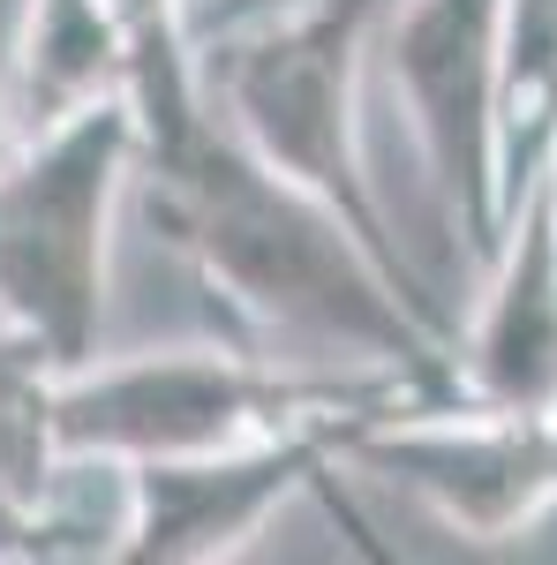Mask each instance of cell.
<instances>
[{"instance_id":"obj_6","label":"cell","mask_w":557,"mask_h":565,"mask_svg":"<svg viewBox=\"0 0 557 565\" xmlns=\"http://www.w3.org/2000/svg\"><path fill=\"white\" fill-rule=\"evenodd\" d=\"M346 468L399 482L452 535L505 543L557 513V415L482 407L468 392H429V399L354 423Z\"/></svg>"},{"instance_id":"obj_11","label":"cell","mask_w":557,"mask_h":565,"mask_svg":"<svg viewBox=\"0 0 557 565\" xmlns=\"http://www.w3.org/2000/svg\"><path fill=\"white\" fill-rule=\"evenodd\" d=\"M543 196H550V218H557V143H550V159H543Z\"/></svg>"},{"instance_id":"obj_8","label":"cell","mask_w":557,"mask_h":565,"mask_svg":"<svg viewBox=\"0 0 557 565\" xmlns=\"http://www.w3.org/2000/svg\"><path fill=\"white\" fill-rule=\"evenodd\" d=\"M452 385L482 407L557 415V218L543 174L513 196L482 264V302L452 340Z\"/></svg>"},{"instance_id":"obj_9","label":"cell","mask_w":557,"mask_h":565,"mask_svg":"<svg viewBox=\"0 0 557 565\" xmlns=\"http://www.w3.org/2000/svg\"><path fill=\"white\" fill-rule=\"evenodd\" d=\"M129 68L136 31L114 0H23L15 45H8V90L31 114V129L84 98L129 90Z\"/></svg>"},{"instance_id":"obj_7","label":"cell","mask_w":557,"mask_h":565,"mask_svg":"<svg viewBox=\"0 0 557 565\" xmlns=\"http://www.w3.org/2000/svg\"><path fill=\"white\" fill-rule=\"evenodd\" d=\"M346 430L354 423H301L279 437H249L226 452H189V460H143L136 476V527L129 565H218L242 558L271 513L294 498H332L346 468Z\"/></svg>"},{"instance_id":"obj_4","label":"cell","mask_w":557,"mask_h":565,"mask_svg":"<svg viewBox=\"0 0 557 565\" xmlns=\"http://www.w3.org/2000/svg\"><path fill=\"white\" fill-rule=\"evenodd\" d=\"M136 196L129 90L84 98L23 136L0 167V340L39 370H68L106 348L114 242Z\"/></svg>"},{"instance_id":"obj_1","label":"cell","mask_w":557,"mask_h":565,"mask_svg":"<svg viewBox=\"0 0 557 565\" xmlns=\"http://www.w3.org/2000/svg\"><path fill=\"white\" fill-rule=\"evenodd\" d=\"M136 189L218 302L264 340L324 362H392L452 385V324L415 279H399L324 196L257 159L196 76V31L167 23L136 39ZM460 392V385H452Z\"/></svg>"},{"instance_id":"obj_5","label":"cell","mask_w":557,"mask_h":565,"mask_svg":"<svg viewBox=\"0 0 557 565\" xmlns=\"http://www.w3.org/2000/svg\"><path fill=\"white\" fill-rule=\"evenodd\" d=\"M505 39L513 0H385L377 53L407 106L444 234L482 271L505 234Z\"/></svg>"},{"instance_id":"obj_3","label":"cell","mask_w":557,"mask_h":565,"mask_svg":"<svg viewBox=\"0 0 557 565\" xmlns=\"http://www.w3.org/2000/svg\"><path fill=\"white\" fill-rule=\"evenodd\" d=\"M377 15L385 0H264L234 8L226 23H196L189 8V31H196V76L234 121V136L279 174H294L309 196H324L399 279H415L407 249L392 242L362 136V61Z\"/></svg>"},{"instance_id":"obj_2","label":"cell","mask_w":557,"mask_h":565,"mask_svg":"<svg viewBox=\"0 0 557 565\" xmlns=\"http://www.w3.org/2000/svg\"><path fill=\"white\" fill-rule=\"evenodd\" d=\"M415 370L392 362H324V354H264L242 340H181V348L84 354L45 377L53 445L76 460H189L301 423H369L385 407L429 399Z\"/></svg>"},{"instance_id":"obj_10","label":"cell","mask_w":557,"mask_h":565,"mask_svg":"<svg viewBox=\"0 0 557 565\" xmlns=\"http://www.w3.org/2000/svg\"><path fill=\"white\" fill-rule=\"evenodd\" d=\"M23 136H31V114L15 106V90H8V76H0V167L23 151Z\"/></svg>"}]
</instances>
